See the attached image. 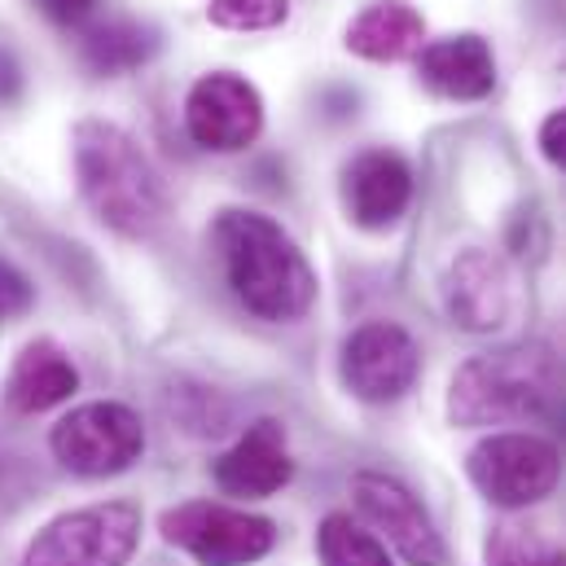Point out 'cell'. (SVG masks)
Instances as JSON below:
<instances>
[{
    "instance_id": "cell-12",
    "label": "cell",
    "mask_w": 566,
    "mask_h": 566,
    "mask_svg": "<svg viewBox=\"0 0 566 566\" xmlns=\"http://www.w3.org/2000/svg\"><path fill=\"white\" fill-rule=\"evenodd\" d=\"M413 202V171L396 149H365L343 167V207L360 229H391Z\"/></svg>"
},
{
    "instance_id": "cell-2",
    "label": "cell",
    "mask_w": 566,
    "mask_h": 566,
    "mask_svg": "<svg viewBox=\"0 0 566 566\" xmlns=\"http://www.w3.org/2000/svg\"><path fill=\"white\" fill-rule=\"evenodd\" d=\"M71 154H75L80 198L111 233L133 238V242L158 233L171 207L167 185L158 167L149 163V154L119 124L84 119L71 137Z\"/></svg>"
},
{
    "instance_id": "cell-9",
    "label": "cell",
    "mask_w": 566,
    "mask_h": 566,
    "mask_svg": "<svg viewBox=\"0 0 566 566\" xmlns=\"http://www.w3.org/2000/svg\"><path fill=\"white\" fill-rule=\"evenodd\" d=\"M352 496H356V510L365 514V523L374 527V536L382 545H391L409 566H448L443 536L434 532L426 505L400 479L360 470L352 479Z\"/></svg>"
},
{
    "instance_id": "cell-20",
    "label": "cell",
    "mask_w": 566,
    "mask_h": 566,
    "mask_svg": "<svg viewBox=\"0 0 566 566\" xmlns=\"http://www.w3.org/2000/svg\"><path fill=\"white\" fill-rule=\"evenodd\" d=\"M171 418L193 434H220L229 422V405L207 387H171Z\"/></svg>"
},
{
    "instance_id": "cell-5",
    "label": "cell",
    "mask_w": 566,
    "mask_h": 566,
    "mask_svg": "<svg viewBox=\"0 0 566 566\" xmlns=\"http://www.w3.org/2000/svg\"><path fill=\"white\" fill-rule=\"evenodd\" d=\"M465 474L470 483L501 510H527L536 501H545L558 479H563V452L541 439V434H523V430H501L488 434L470 448L465 457Z\"/></svg>"
},
{
    "instance_id": "cell-23",
    "label": "cell",
    "mask_w": 566,
    "mask_h": 566,
    "mask_svg": "<svg viewBox=\"0 0 566 566\" xmlns=\"http://www.w3.org/2000/svg\"><path fill=\"white\" fill-rule=\"evenodd\" d=\"M541 149H545L549 163L566 167V106L563 111H554V115L541 124Z\"/></svg>"
},
{
    "instance_id": "cell-11",
    "label": "cell",
    "mask_w": 566,
    "mask_h": 566,
    "mask_svg": "<svg viewBox=\"0 0 566 566\" xmlns=\"http://www.w3.org/2000/svg\"><path fill=\"white\" fill-rule=\"evenodd\" d=\"M443 307L470 334L501 329L514 316V307H518L510 264L501 255L483 251V247L457 251L448 260V269H443Z\"/></svg>"
},
{
    "instance_id": "cell-18",
    "label": "cell",
    "mask_w": 566,
    "mask_h": 566,
    "mask_svg": "<svg viewBox=\"0 0 566 566\" xmlns=\"http://www.w3.org/2000/svg\"><path fill=\"white\" fill-rule=\"evenodd\" d=\"M316 554L321 566H391L387 545L365 532L352 514H325L316 527Z\"/></svg>"
},
{
    "instance_id": "cell-24",
    "label": "cell",
    "mask_w": 566,
    "mask_h": 566,
    "mask_svg": "<svg viewBox=\"0 0 566 566\" xmlns=\"http://www.w3.org/2000/svg\"><path fill=\"white\" fill-rule=\"evenodd\" d=\"M40 4H44V13L57 18V22H80V18L93 13L97 0H40Z\"/></svg>"
},
{
    "instance_id": "cell-10",
    "label": "cell",
    "mask_w": 566,
    "mask_h": 566,
    "mask_svg": "<svg viewBox=\"0 0 566 566\" xmlns=\"http://www.w3.org/2000/svg\"><path fill=\"white\" fill-rule=\"evenodd\" d=\"M185 133L211 154H238L264 133V97L233 71L202 75L185 97Z\"/></svg>"
},
{
    "instance_id": "cell-15",
    "label": "cell",
    "mask_w": 566,
    "mask_h": 566,
    "mask_svg": "<svg viewBox=\"0 0 566 566\" xmlns=\"http://www.w3.org/2000/svg\"><path fill=\"white\" fill-rule=\"evenodd\" d=\"M75 391H80V369L71 365V356L53 338H35L18 352L4 378V409L18 418H35L66 405Z\"/></svg>"
},
{
    "instance_id": "cell-19",
    "label": "cell",
    "mask_w": 566,
    "mask_h": 566,
    "mask_svg": "<svg viewBox=\"0 0 566 566\" xmlns=\"http://www.w3.org/2000/svg\"><path fill=\"white\" fill-rule=\"evenodd\" d=\"M483 554H488V566H549V558H554V549L541 541V532L518 523V518L496 523Z\"/></svg>"
},
{
    "instance_id": "cell-4",
    "label": "cell",
    "mask_w": 566,
    "mask_h": 566,
    "mask_svg": "<svg viewBox=\"0 0 566 566\" xmlns=\"http://www.w3.org/2000/svg\"><path fill=\"white\" fill-rule=\"evenodd\" d=\"M142 545V510L133 501H102L71 510L35 532L22 566H128Z\"/></svg>"
},
{
    "instance_id": "cell-3",
    "label": "cell",
    "mask_w": 566,
    "mask_h": 566,
    "mask_svg": "<svg viewBox=\"0 0 566 566\" xmlns=\"http://www.w3.org/2000/svg\"><path fill=\"white\" fill-rule=\"evenodd\" d=\"M558 400L554 356L536 343L501 347L465 360L448 387L452 426H514L536 422Z\"/></svg>"
},
{
    "instance_id": "cell-6",
    "label": "cell",
    "mask_w": 566,
    "mask_h": 566,
    "mask_svg": "<svg viewBox=\"0 0 566 566\" xmlns=\"http://www.w3.org/2000/svg\"><path fill=\"white\" fill-rule=\"evenodd\" d=\"M158 532L198 566H251L269 558L277 545V527L269 518L216 501H185L167 510L158 518Z\"/></svg>"
},
{
    "instance_id": "cell-17",
    "label": "cell",
    "mask_w": 566,
    "mask_h": 566,
    "mask_svg": "<svg viewBox=\"0 0 566 566\" xmlns=\"http://www.w3.org/2000/svg\"><path fill=\"white\" fill-rule=\"evenodd\" d=\"M158 49V35L142 27V22H128V18H115V22H102L84 35V62L97 71V75H124V71H137L154 57Z\"/></svg>"
},
{
    "instance_id": "cell-21",
    "label": "cell",
    "mask_w": 566,
    "mask_h": 566,
    "mask_svg": "<svg viewBox=\"0 0 566 566\" xmlns=\"http://www.w3.org/2000/svg\"><path fill=\"white\" fill-rule=\"evenodd\" d=\"M290 0H207V18L229 31H269L282 27Z\"/></svg>"
},
{
    "instance_id": "cell-7",
    "label": "cell",
    "mask_w": 566,
    "mask_h": 566,
    "mask_svg": "<svg viewBox=\"0 0 566 566\" xmlns=\"http://www.w3.org/2000/svg\"><path fill=\"white\" fill-rule=\"evenodd\" d=\"M49 448L62 470L80 479H111L142 461L145 426L119 400H93V405L71 409L49 430Z\"/></svg>"
},
{
    "instance_id": "cell-14",
    "label": "cell",
    "mask_w": 566,
    "mask_h": 566,
    "mask_svg": "<svg viewBox=\"0 0 566 566\" xmlns=\"http://www.w3.org/2000/svg\"><path fill=\"white\" fill-rule=\"evenodd\" d=\"M418 75L430 93L448 102H483L496 88V57L483 35H443L418 53Z\"/></svg>"
},
{
    "instance_id": "cell-13",
    "label": "cell",
    "mask_w": 566,
    "mask_h": 566,
    "mask_svg": "<svg viewBox=\"0 0 566 566\" xmlns=\"http://www.w3.org/2000/svg\"><path fill=\"white\" fill-rule=\"evenodd\" d=\"M294 479V461H290V443H285V426L277 418H260L247 426V434L216 461V483L224 496H273Z\"/></svg>"
},
{
    "instance_id": "cell-25",
    "label": "cell",
    "mask_w": 566,
    "mask_h": 566,
    "mask_svg": "<svg viewBox=\"0 0 566 566\" xmlns=\"http://www.w3.org/2000/svg\"><path fill=\"white\" fill-rule=\"evenodd\" d=\"M549 566H566V554H558V549H554V558H549Z\"/></svg>"
},
{
    "instance_id": "cell-1",
    "label": "cell",
    "mask_w": 566,
    "mask_h": 566,
    "mask_svg": "<svg viewBox=\"0 0 566 566\" xmlns=\"http://www.w3.org/2000/svg\"><path fill=\"white\" fill-rule=\"evenodd\" d=\"M216 251L224 264V282L251 316L290 325L316 303V273L277 220L238 207L220 211Z\"/></svg>"
},
{
    "instance_id": "cell-16",
    "label": "cell",
    "mask_w": 566,
    "mask_h": 566,
    "mask_svg": "<svg viewBox=\"0 0 566 566\" xmlns=\"http://www.w3.org/2000/svg\"><path fill=\"white\" fill-rule=\"evenodd\" d=\"M426 44L422 13L405 0H378L347 27V49L369 62H405L418 57Z\"/></svg>"
},
{
    "instance_id": "cell-8",
    "label": "cell",
    "mask_w": 566,
    "mask_h": 566,
    "mask_svg": "<svg viewBox=\"0 0 566 566\" xmlns=\"http://www.w3.org/2000/svg\"><path fill=\"white\" fill-rule=\"evenodd\" d=\"M343 387L365 405H396L413 391L422 374V352L413 334L396 321H365L347 343L338 360Z\"/></svg>"
},
{
    "instance_id": "cell-22",
    "label": "cell",
    "mask_w": 566,
    "mask_h": 566,
    "mask_svg": "<svg viewBox=\"0 0 566 566\" xmlns=\"http://www.w3.org/2000/svg\"><path fill=\"white\" fill-rule=\"evenodd\" d=\"M31 303H35L31 282H27L9 260H0V325L13 321V316H22Z\"/></svg>"
}]
</instances>
